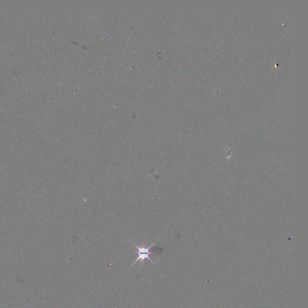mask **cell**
<instances>
[{
  "mask_svg": "<svg viewBox=\"0 0 308 308\" xmlns=\"http://www.w3.org/2000/svg\"><path fill=\"white\" fill-rule=\"evenodd\" d=\"M155 242H156V241H155L154 243H152L151 245L149 246L148 247H145V246H139L137 245L136 244L132 242L137 249L138 257L136 260L134 261V263L131 265V267L133 266L134 264H136L137 262L139 261H140L143 263L146 259H148V260L152 262V263H154V262L149 258V255L152 253L150 252V249L151 247L154 245Z\"/></svg>",
  "mask_w": 308,
  "mask_h": 308,
  "instance_id": "cell-1",
  "label": "cell"
}]
</instances>
